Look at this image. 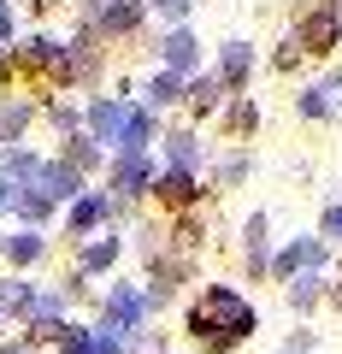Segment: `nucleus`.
I'll return each instance as SVG.
<instances>
[{"label": "nucleus", "instance_id": "1", "mask_svg": "<svg viewBox=\"0 0 342 354\" xmlns=\"http://www.w3.org/2000/svg\"><path fill=\"white\" fill-rule=\"evenodd\" d=\"M189 330H195L201 342H218V348H230V342L254 337V307H248V295H236V290H225V283H213V290L189 307Z\"/></svg>", "mask_w": 342, "mask_h": 354}, {"label": "nucleus", "instance_id": "2", "mask_svg": "<svg viewBox=\"0 0 342 354\" xmlns=\"http://www.w3.org/2000/svg\"><path fill=\"white\" fill-rule=\"evenodd\" d=\"M160 53H165V71H171V77L195 71V59H201V48H195V36H189V30H171Z\"/></svg>", "mask_w": 342, "mask_h": 354}, {"label": "nucleus", "instance_id": "3", "mask_svg": "<svg viewBox=\"0 0 342 354\" xmlns=\"http://www.w3.org/2000/svg\"><path fill=\"white\" fill-rule=\"evenodd\" d=\"M148 183H153V171H148L142 153H124V160L113 165V189H118V195H142Z\"/></svg>", "mask_w": 342, "mask_h": 354}, {"label": "nucleus", "instance_id": "4", "mask_svg": "<svg viewBox=\"0 0 342 354\" xmlns=\"http://www.w3.org/2000/svg\"><path fill=\"white\" fill-rule=\"evenodd\" d=\"M136 319H142V295H136V290H113V301H106V325H101V330H113V337H118V330H130Z\"/></svg>", "mask_w": 342, "mask_h": 354}, {"label": "nucleus", "instance_id": "5", "mask_svg": "<svg viewBox=\"0 0 342 354\" xmlns=\"http://www.w3.org/2000/svg\"><path fill=\"white\" fill-rule=\"evenodd\" d=\"M336 36H342V24H336L330 12H319V18H307V30H301V48L330 53V48H336Z\"/></svg>", "mask_w": 342, "mask_h": 354}, {"label": "nucleus", "instance_id": "6", "mask_svg": "<svg viewBox=\"0 0 342 354\" xmlns=\"http://www.w3.org/2000/svg\"><path fill=\"white\" fill-rule=\"evenodd\" d=\"M124 113H130V106H118V101H95V106H89L95 136H101V142H118V130H124Z\"/></svg>", "mask_w": 342, "mask_h": 354}, {"label": "nucleus", "instance_id": "7", "mask_svg": "<svg viewBox=\"0 0 342 354\" xmlns=\"http://www.w3.org/2000/svg\"><path fill=\"white\" fill-rule=\"evenodd\" d=\"M319 260H325V242L301 236V242H295V248H283V254H278V272H289V278H295L301 266H319Z\"/></svg>", "mask_w": 342, "mask_h": 354}, {"label": "nucleus", "instance_id": "8", "mask_svg": "<svg viewBox=\"0 0 342 354\" xmlns=\"http://www.w3.org/2000/svg\"><path fill=\"white\" fill-rule=\"evenodd\" d=\"M148 113H142V106H130V113H124V130H118V148H124V153H142V148H148Z\"/></svg>", "mask_w": 342, "mask_h": 354}, {"label": "nucleus", "instance_id": "9", "mask_svg": "<svg viewBox=\"0 0 342 354\" xmlns=\"http://www.w3.org/2000/svg\"><path fill=\"white\" fill-rule=\"evenodd\" d=\"M218 71H225V83H242V77L254 71V48H248V41H225V59H218Z\"/></svg>", "mask_w": 342, "mask_h": 354}, {"label": "nucleus", "instance_id": "10", "mask_svg": "<svg viewBox=\"0 0 342 354\" xmlns=\"http://www.w3.org/2000/svg\"><path fill=\"white\" fill-rule=\"evenodd\" d=\"M101 218H106V201H101V195H83V201L71 207V230H89V225H101Z\"/></svg>", "mask_w": 342, "mask_h": 354}, {"label": "nucleus", "instance_id": "11", "mask_svg": "<svg viewBox=\"0 0 342 354\" xmlns=\"http://www.w3.org/2000/svg\"><path fill=\"white\" fill-rule=\"evenodd\" d=\"M160 195H165V201H195V177L189 171H165L160 177Z\"/></svg>", "mask_w": 342, "mask_h": 354}, {"label": "nucleus", "instance_id": "12", "mask_svg": "<svg viewBox=\"0 0 342 354\" xmlns=\"http://www.w3.org/2000/svg\"><path fill=\"white\" fill-rule=\"evenodd\" d=\"M189 101H195V113H213V106H218V77H195Z\"/></svg>", "mask_w": 342, "mask_h": 354}, {"label": "nucleus", "instance_id": "13", "mask_svg": "<svg viewBox=\"0 0 342 354\" xmlns=\"http://www.w3.org/2000/svg\"><path fill=\"white\" fill-rule=\"evenodd\" d=\"M248 260H254V266H266V213L248 218Z\"/></svg>", "mask_w": 342, "mask_h": 354}, {"label": "nucleus", "instance_id": "14", "mask_svg": "<svg viewBox=\"0 0 342 354\" xmlns=\"http://www.w3.org/2000/svg\"><path fill=\"white\" fill-rule=\"evenodd\" d=\"M6 254H12L18 266H30V260L41 254V236H30V230H24V236H12V242H6Z\"/></svg>", "mask_w": 342, "mask_h": 354}, {"label": "nucleus", "instance_id": "15", "mask_svg": "<svg viewBox=\"0 0 342 354\" xmlns=\"http://www.w3.org/2000/svg\"><path fill=\"white\" fill-rule=\"evenodd\" d=\"M178 95H183V83H178V77H171V71H165V77H153V88H148V101H153V106L178 101Z\"/></svg>", "mask_w": 342, "mask_h": 354}, {"label": "nucleus", "instance_id": "16", "mask_svg": "<svg viewBox=\"0 0 342 354\" xmlns=\"http://www.w3.org/2000/svg\"><path fill=\"white\" fill-rule=\"evenodd\" d=\"M195 165V136H171V171H189Z\"/></svg>", "mask_w": 342, "mask_h": 354}, {"label": "nucleus", "instance_id": "17", "mask_svg": "<svg viewBox=\"0 0 342 354\" xmlns=\"http://www.w3.org/2000/svg\"><path fill=\"white\" fill-rule=\"evenodd\" d=\"M136 12H142L136 0H118L113 12H106V24H113V30H130V24H136Z\"/></svg>", "mask_w": 342, "mask_h": 354}, {"label": "nucleus", "instance_id": "18", "mask_svg": "<svg viewBox=\"0 0 342 354\" xmlns=\"http://www.w3.org/2000/svg\"><path fill=\"white\" fill-rule=\"evenodd\" d=\"M65 354H95V330H71L65 325Z\"/></svg>", "mask_w": 342, "mask_h": 354}, {"label": "nucleus", "instance_id": "19", "mask_svg": "<svg viewBox=\"0 0 342 354\" xmlns=\"http://www.w3.org/2000/svg\"><path fill=\"white\" fill-rule=\"evenodd\" d=\"M113 254H118V242L106 236V242H95V248L83 254V266H89V272H95V266H113Z\"/></svg>", "mask_w": 342, "mask_h": 354}, {"label": "nucleus", "instance_id": "20", "mask_svg": "<svg viewBox=\"0 0 342 354\" xmlns=\"http://www.w3.org/2000/svg\"><path fill=\"white\" fill-rule=\"evenodd\" d=\"M289 301H295V307H313V301H319V278H295Z\"/></svg>", "mask_w": 342, "mask_h": 354}, {"label": "nucleus", "instance_id": "21", "mask_svg": "<svg viewBox=\"0 0 342 354\" xmlns=\"http://www.w3.org/2000/svg\"><path fill=\"white\" fill-rule=\"evenodd\" d=\"M301 113H307V118H325V113H330L325 88H307V95H301Z\"/></svg>", "mask_w": 342, "mask_h": 354}, {"label": "nucleus", "instance_id": "22", "mask_svg": "<svg viewBox=\"0 0 342 354\" xmlns=\"http://www.w3.org/2000/svg\"><path fill=\"white\" fill-rule=\"evenodd\" d=\"M24 118H30L24 106H0V130H18V124H24Z\"/></svg>", "mask_w": 342, "mask_h": 354}, {"label": "nucleus", "instance_id": "23", "mask_svg": "<svg viewBox=\"0 0 342 354\" xmlns=\"http://www.w3.org/2000/svg\"><path fill=\"white\" fill-rule=\"evenodd\" d=\"M153 6H160L165 18H183V12H189V0H153Z\"/></svg>", "mask_w": 342, "mask_h": 354}, {"label": "nucleus", "instance_id": "24", "mask_svg": "<svg viewBox=\"0 0 342 354\" xmlns=\"http://www.w3.org/2000/svg\"><path fill=\"white\" fill-rule=\"evenodd\" d=\"M325 236H342V207H330V213H325Z\"/></svg>", "mask_w": 342, "mask_h": 354}, {"label": "nucleus", "instance_id": "25", "mask_svg": "<svg viewBox=\"0 0 342 354\" xmlns=\"http://www.w3.org/2000/svg\"><path fill=\"white\" fill-rule=\"evenodd\" d=\"M12 36V12H6V0H0V41Z\"/></svg>", "mask_w": 342, "mask_h": 354}, {"label": "nucleus", "instance_id": "26", "mask_svg": "<svg viewBox=\"0 0 342 354\" xmlns=\"http://www.w3.org/2000/svg\"><path fill=\"white\" fill-rule=\"evenodd\" d=\"M6 201H12V189H6V183H0V207H6Z\"/></svg>", "mask_w": 342, "mask_h": 354}]
</instances>
